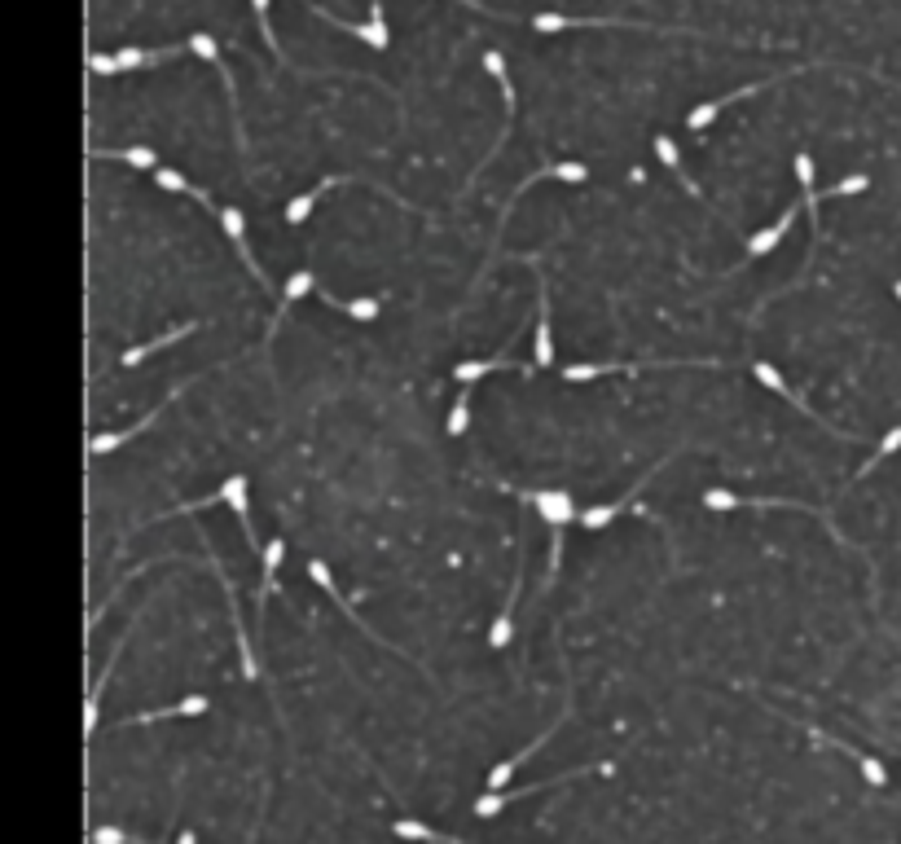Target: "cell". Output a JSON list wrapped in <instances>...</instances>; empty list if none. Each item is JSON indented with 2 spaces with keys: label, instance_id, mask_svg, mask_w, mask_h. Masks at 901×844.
Listing matches in <instances>:
<instances>
[{
  "label": "cell",
  "instance_id": "6da1fadb",
  "mask_svg": "<svg viewBox=\"0 0 901 844\" xmlns=\"http://www.w3.org/2000/svg\"><path fill=\"white\" fill-rule=\"evenodd\" d=\"M528 27L541 31V36H559V31H572V27H633V31H651V36H695V31L655 27V22H638V18H572V14H532Z\"/></svg>",
  "mask_w": 901,
  "mask_h": 844
},
{
  "label": "cell",
  "instance_id": "7a4b0ae2",
  "mask_svg": "<svg viewBox=\"0 0 901 844\" xmlns=\"http://www.w3.org/2000/svg\"><path fill=\"white\" fill-rule=\"evenodd\" d=\"M708 510H739V506H756V510H770V506H778V510H805V515H818L822 524L831 528V537L840 541V546H849V541L840 537V528L831 524V515L827 510H818V506H805V502H787V497H739V493H726V488H708L704 497H699Z\"/></svg>",
  "mask_w": 901,
  "mask_h": 844
},
{
  "label": "cell",
  "instance_id": "3957f363",
  "mask_svg": "<svg viewBox=\"0 0 901 844\" xmlns=\"http://www.w3.org/2000/svg\"><path fill=\"white\" fill-rule=\"evenodd\" d=\"M611 770H616V765L603 761V765H581V770H567V774H559V779H545V783H532V787H497V792H484L480 801H475V818H493V814H502L510 801H524V796L545 792V787H554V783L585 779V774H611Z\"/></svg>",
  "mask_w": 901,
  "mask_h": 844
},
{
  "label": "cell",
  "instance_id": "277c9868",
  "mask_svg": "<svg viewBox=\"0 0 901 844\" xmlns=\"http://www.w3.org/2000/svg\"><path fill=\"white\" fill-rule=\"evenodd\" d=\"M189 49H194L203 62H211V71H220V80H225V93H229V106H233V137H238V150L247 154V128H242L238 84H233V71L225 66V58H220V44H216V36H207V31H194V36H189Z\"/></svg>",
  "mask_w": 901,
  "mask_h": 844
},
{
  "label": "cell",
  "instance_id": "5b68a950",
  "mask_svg": "<svg viewBox=\"0 0 901 844\" xmlns=\"http://www.w3.org/2000/svg\"><path fill=\"white\" fill-rule=\"evenodd\" d=\"M800 71H809V66H792V71H778V75H770V80H756V84H743V88H734V93H726V97H713V102H704V106H695L691 115H686V128L691 132H704L713 119L721 115L726 106H734V102H743V97H756V93H765L770 84H783V80H792V75H800Z\"/></svg>",
  "mask_w": 901,
  "mask_h": 844
},
{
  "label": "cell",
  "instance_id": "8992f818",
  "mask_svg": "<svg viewBox=\"0 0 901 844\" xmlns=\"http://www.w3.org/2000/svg\"><path fill=\"white\" fill-rule=\"evenodd\" d=\"M304 5L313 9V14H321L326 22L343 27L348 36H361L365 44H370V49H387V44H392V31H387V18H383V0H370V22H343V18L330 14V9L321 5V0H304Z\"/></svg>",
  "mask_w": 901,
  "mask_h": 844
},
{
  "label": "cell",
  "instance_id": "52a82bcc",
  "mask_svg": "<svg viewBox=\"0 0 901 844\" xmlns=\"http://www.w3.org/2000/svg\"><path fill=\"white\" fill-rule=\"evenodd\" d=\"M308 581H313V585H321V590H326L330 598H335V607H339V612L348 616V620H352V625H357L361 633H370V642H378V647H383V651H396V655H405L400 647H392V642H383V633H374V629L365 625V620H361L357 612H352V598H348V594H343L339 585H335V576H330V563H321V559H308ZM405 660H409V655H405Z\"/></svg>",
  "mask_w": 901,
  "mask_h": 844
},
{
  "label": "cell",
  "instance_id": "ba28073f",
  "mask_svg": "<svg viewBox=\"0 0 901 844\" xmlns=\"http://www.w3.org/2000/svg\"><path fill=\"white\" fill-rule=\"evenodd\" d=\"M567 717H572V699H567V704H563V713L554 717L550 726H545V735H541V739H532L528 748H519V752H515V757H506L502 765H493V774H488V792H497V787H510V779H515V770H524V761H528V757H537V752L545 748V739H554V735H559V726H563Z\"/></svg>",
  "mask_w": 901,
  "mask_h": 844
},
{
  "label": "cell",
  "instance_id": "9c48e42d",
  "mask_svg": "<svg viewBox=\"0 0 901 844\" xmlns=\"http://www.w3.org/2000/svg\"><path fill=\"white\" fill-rule=\"evenodd\" d=\"M189 383H194V379H189ZM189 383H181V387H172V396H168V401H159V405H154V409H150V414H146V418H141V422H132V427H124V431H102V436H93V440H88V453H93V458H106V453H115V449H119V444H128L132 436H141V431H150V427H154V422H159V414H163V409H168V405L176 401V396H181V392H185V387H189Z\"/></svg>",
  "mask_w": 901,
  "mask_h": 844
},
{
  "label": "cell",
  "instance_id": "30bf717a",
  "mask_svg": "<svg viewBox=\"0 0 901 844\" xmlns=\"http://www.w3.org/2000/svg\"><path fill=\"white\" fill-rule=\"evenodd\" d=\"M752 374H756V383H761V387H770V392H774V396H783V401H787V405H796V409H800V414H809V418H814V422H822V414H814V409H809V401H805V396H796V392H792V387H787V379H783V374H778V370H774V365H770V361H752ZM822 427H827V431H831V436H840V440H853V436H849V431L831 427V422H822Z\"/></svg>",
  "mask_w": 901,
  "mask_h": 844
},
{
  "label": "cell",
  "instance_id": "8fae6325",
  "mask_svg": "<svg viewBox=\"0 0 901 844\" xmlns=\"http://www.w3.org/2000/svg\"><path fill=\"white\" fill-rule=\"evenodd\" d=\"M532 365H554V330H550V282L537 273V335H532Z\"/></svg>",
  "mask_w": 901,
  "mask_h": 844
},
{
  "label": "cell",
  "instance_id": "7c38bea8",
  "mask_svg": "<svg viewBox=\"0 0 901 844\" xmlns=\"http://www.w3.org/2000/svg\"><path fill=\"white\" fill-rule=\"evenodd\" d=\"M216 216H220V225H225V238L233 242V251H238V260L247 264L255 282H260L264 291L273 295V282H269V277H264V269H260V264H255V255H251V242H247V225H242V211H238V207H220Z\"/></svg>",
  "mask_w": 901,
  "mask_h": 844
},
{
  "label": "cell",
  "instance_id": "4fadbf2b",
  "mask_svg": "<svg viewBox=\"0 0 901 844\" xmlns=\"http://www.w3.org/2000/svg\"><path fill=\"white\" fill-rule=\"evenodd\" d=\"M664 462H673V453H669V458H660V462H655V466H651V471H642V480H638V484H633V488H629V493H625V497H616V502H603V506H589V510H585V515H581V524H585L589 532L607 528V524H611V519H616V515H620V510H625V506L633 502V497H638V493H642V488H647V484L655 480V475H660V471H664Z\"/></svg>",
  "mask_w": 901,
  "mask_h": 844
},
{
  "label": "cell",
  "instance_id": "5bb4252c",
  "mask_svg": "<svg viewBox=\"0 0 901 844\" xmlns=\"http://www.w3.org/2000/svg\"><path fill=\"white\" fill-rule=\"evenodd\" d=\"M515 497H528L532 510L545 519V524H572L576 519V502L572 493H563V488H537V493H515Z\"/></svg>",
  "mask_w": 901,
  "mask_h": 844
},
{
  "label": "cell",
  "instance_id": "9a60e30c",
  "mask_svg": "<svg viewBox=\"0 0 901 844\" xmlns=\"http://www.w3.org/2000/svg\"><path fill=\"white\" fill-rule=\"evenodd\" d=\"M220 497H225V506L238 515V524H242V537H247V546L260 554L264 550V541H260V532L251 528V506H247V475H229L225 484H220Z\"/></svg>",
  "mask_w": 901,
  "mask_h": 844
},
{
  "label": "cell",
  "instance_id": "2e32d148",
  "mask_svg": "<svg viewBox=\"0 0 901 844\" xmlns=\"http://www.w3.org/2000/svg\"><path fill=\"white\" fill-rule=\"evenodd\" d=\"M185 53H194V49H189V44H172V49H119L115 66H119V75H124V71H146V66H163L172 58H185Z\"/></svg>",
  "mask_w": 901,
  "mask_h": 844
},
{
  "label": "cell",
  "instance_id": "e0dca14e",
  "mask_svg": "<svg viewBox=\"0 0 901 844\" xmlns=\"http://www.w3.org/2000/svg\"><path fill=\"white\" fill-rule=\"evenodd\" d=\"M805 730H809V739L827 743V748H840L844 757H853V761H858V765H862V779H866V783H875V787H884V783H888L884 765L875 761V757H866L862 748H853V743H844V739H836V735H827V730H818V726H805Z\"/></svg>",
  "mask_w": 901,
  "mask_h": 844
},
{
  "label": "cell",
  "instance_id": "ac0fdd59",
  "mask_svg": "<svg viewBox=\"0 0 901 844\" xmlns=\"http://www.w3.org/2000/svg\"><path fill=\"white\" fill-rule=\"evenodd\" d=\"M545 176H554V181H572V185H581V181H589V168L585 163H545L541 172H532V176H524V185H519L515 194H510V203H506V211H502V220L510 216V207L524 198V190H532L537 181H545Z\"/></svg>",
  "mask_w": 901,
  "mask_h": 844
},
{
  "label": "cell",
  "instance_id": "d6986e66",
  "mask_svg": "<svg viewBox=\"0 0 901 844\" xmlns=\"http://www.w3.org/2000/svg\"><path fill=\"white\" fill-rule=\"evenodd\" d=\"M519 594H524V568L515 572V581H510V594H506L502 612H497L493 629H488V647H497V651H502L506 642H510V633H515V603H519Z\"/></svg>",
  "mask_w": 901,
  "mask_h": 844
},
{
  "label": "cell",
  "instance_id": "ffe728a7",
  "mask_svg": "<svg viewBox=\"0 0 901 844\" xmlns=\"http://www.w3.org/2000/svg\"><path fill=\"white\" fill-rule=\"evenodd\" d=\"M207 708H211V699H207V695H189V699H181V704H172V708H154V713L124 717V721H119V730H128V726H150V721H168V717H203Z\"/></svg>",
  "mask_w": 901,
  "mask_h": 844
},
{
  "label": "cell",
  "instance_id": "44dd1931",
  "mask_svg": "<svg viewBox=\"0 0 901 844\" xmlns=\"http://www.w3.org/2000/svg\"><path fill=\"white\" fill-rule=\"evenodd\" d=\"M88 159H106V163H128L137 172H154L159 168V154L150 146H124V150H110V146H88Z\"/></svg>",
  "mask_w": 901,
  "mask_h": 844
},
{
  "label": "cell",
  "instance_id": "7402d4cb",
  "mask_svg": "<svg viewBox=\"0 0 901 844\" xmlns=\"http://www.w3.org/2000/svg\"><path fill=\"white\" fill-rule=\"evenodd\" d=\"M194 330H198V321H185V326L163 330L159 339H150V343H137V348H128L124 357H119V365H141L146 357H154V352H163V348H172V343H181L185 335H194Z\"/></svg>",
  "mask_w": 901,
  "mask_h": 844
},
{
  "label": "cell",
  "instance_id": "603a6c76",
  "mask_svg": "<svg viewBox=\"0 0 901 844\" xmlns=\"http://www.w3.org/2000/svg\"><path fill=\"white\" fill-rule=\"evenodd\" d=\"M282 554H286V541L282 537L264 541V550H260V598H255V612H260V616H264V603L273 598V576H277V563H282Z\"/></svg>",
  "mask_w": 901,
  "mask_h": 844
},
{
  "label": "cell",
  "instance_id": "cb8c5ba5",
  "mask_svg": "<svg viewBox=\"0 0 901 844\" xmlns=\"http://www.w3.org/2000/svg\"><path fill=\"white\" fill-rule=\"evenodd\" d=\"M800 207H805V203H800ZM800 207H787V211H783V216L774 220L770 229L752 233V238H748V260H756V255H765V251H774L778 242H783V233L792 229V220H796V211H800Z\"/></svg>",
  "mask_w": 901,
  "mask_h": 844
},
{
  "label": "cell",
  "instance_id": "d4e9b609",
  "mask_svg": "<svg viewBox=\"0 0 901 844\" xmlns=\"http://www.w3.org/2000/svg\"><path fill=\"white\" fill-rule=\"evenodd\" d=\"M655 154H660V163H664V168H669V172L677 176V185H682L686 194H695L699 203H708V198H704V190H699V185L691 181V176H686V168H682V154H677L673 137H655ZM708 207H713V203H708Z\"/></svg>",
  "mask_w": 901,
  "mask_h": 844
},
{
  "label": "cell",
  "instance_id": "484cf974",
  "mask_svg": "<svg viewBox=\"0 0 901 844\" xmlns=\"http://www.w3.org/2000/svg\"><path fill=\"white\" fill-rule=\"evenodd\" d=\"M497 370H524V374H532V365H519V361H510V357H488V361H458V370H453V379H458V383H475V379H484V374H497Z\"/></svg>",
  "mask_w": 901,
  "mask_h": 844
},
{
  "label": "cell",
  "instance_id": "4316f807",
  "mask_svg": "<svg viewBox=\"0 0 901 844\" xmlns=\"http://www.w3.org/2000/svg\"><path fill=\"white\" fill-rule=\"evenodd\" d=\"M317 295L326 299L330 308H339V313H348L352 321H374L378 313H383V299H374V295H365V299H339V295H330L326 286H317Z\"/></svg>",
  "mask_w": 901,
  "mask_h": 844
},
{
  "label": "cell",
  "instance_id": "83f0119b",
  "mask_svg": "<svg viewBox=\"0 0 901 844\" xmlns=\"http://www.w3.org/2000/svg\"><path fill=\"white\" fill-rule=\"evenodd\" d=\"M343 181H361V176H326V181H321L317 190H308V194L291 198V207H286V220H291V225H304V220H308V211L317 207V198L326 194V190H335V185H343Z\"/></svg>",
  "mask_w": 901,
  "mask_h": 844
},
{
  "label": "cell",
  "instance_id": "f1b7e54d",
  "mask_svg": "<svg viewBox=\"0 0 901 844\" xmlns=\"http://www.w3.org/2000/svg\"><path fill=\"white\" fill-rule=\"evenodd\" d=\"M317 286H321V282H317V277L308 273V269H299V273L286 277V291H282V308H277V321H282L286 313H291V308H295V304H299V299H304L308 291H317ZM277 321H273V330H277ZM273 330H269V339H273Z\"/></svg>",
  "mask_w": 901,
  "mask_h": 844
},
{
  "label": "cell",
  "instance_id": "f546056e",
  "mask_svg": "<svg viewBox=\"0 0 901 844\" xmlns=\"http://www.w3.org/2000/svg\"><path fill=\"white\" fill-rule=\"evenodd\" d=\"M484 71L497 80V88H502V102H506V128H510V119H515V84H510V71H506V58L497 49H488L484 53Z\"/></svg>",
  "mask_w": 901,
  "mask_h": 844
},
{
  "label": "cell",
  "instance_id": "4dcf8cb0",
  "mask_svg": "<svg viewBox=\"0 0 901 844\" xmlns=\"http://www.w3.org/2000/svg\"><path fill=\"white\" fill-rule=\"evenodd\" d=\"M251 9H255V22H260L264 44H269V53H273L277 62H286V71H299V66H295V62L282 53V44H277V31H273V22H269V0H251Z\"/></svg>",
  "mask_w": 901,
  "mask_h": 844
},
{
  "label": "cell",
  "instance_id": "1f68e13d",
  "mask_svg": "<svg viewBox=\"0 0 901 844\" xmlns=\"http://www.w3.org/2000/svg\"><path fill=\"white\" fill-rule=\"evenodd\" d=\"M897 449H901V422H897V427H893V431H888V436L880 440V449H875V458H866V462L858 466V475H853V480H849V484H858V480H866V475H871V471H875V466H880L884 458H893V453H897Z\"/></svg>",
  "mask_w": 901,
  "mask_h": 844
},
{
  "label": "cell",
  "instance_id": "d6a6232c",
  "mask_svg": "<svg viewBox=\"0 0 901 844\" xmlns=\"http://www.w3.org/2000/svg\"><path fill=\"white\" fill-rule=\"evenodd\" d=\"M392 831L400 840H436V844H453V836H444V831L427 827V823H414V818H396Z\"/></svg>",
  "mask_w": 901,
  "mask_h": 844
},
{
  "label": "cell",
  "instance_id": "836d02e7",
  "mask_svg": "<svg viewBox=\"0 0 901 844\" xmlns=\"http://www.w3.org/2000/svg\"><path fill=\"white\" fill-rule=\"evenodd\" d=\"M444 427H449V436H462V431L471 427V383H462V392H458V401H453Z\"/></svg>",
  "mask_w": 901,
  "mask_h": 844
},
{
  "label": "cell",
  "instance_id": "e575fe53",
  "mask_svg": "<svg viewBox=\"0 0 901 844\" xmlns=\"http://www.w3.org/2000/svg\"><path fill=\"white\" fill-rule=\"evenodd\" d=\"M866 185H871V176L853 172V176H844V181H836V185H831V190H822V198H853V194H862Z\"/></svg>",
  "mask_w": 901,
  "mask_h": 844
},
{
  "label": "cell",
  "instance_id": "d590c367",
  "mask_svg": "<svg viewBox=\"0 0 901 844\" xmlns=\"http://www.w3.org/2000/svg\"><path fill=\"white\" fill-rule=\"evenodd\" d=\"M559 563H563V524H550V568H545V590H550L554 576H559Z\"/></svg>",
  "mask_w": 901,
  "mask_h": 844
},
{
  "label": "cell",
  "instance_id": "8d00e7d4",
  "mask_svg": "<svg viewBox=\"0 0 901 844\" xmlns=\"http://www.w3.org/2000/svg\"><path fill=\"white\" fill-rule=\"evenodd\" d=\"M154 181H159L163 190H176V194H189V190H194V181H189L185 172H176V168H159V172H154Z\"/></svg>",
  "mask_w": 901,
  "mask_h": 844
},
{
  "label": "cell",
  "instance_id": "74e56055",
  "mask_svg": "<svg viewBox=\"0 0 901 844\" xmlns=\"http://www.w3.org/2000/svg\"><path fill=\"white\" fill-rule=\"evenodd\" d=\"M93 840H97V844H128V831H119V827H97V831H93Z\"/></svg>",
  "mask_w": 901,
  "mask_h": 844
},
{
  "label": "cell",
  "instance_id": "f35d334b",
  "mask_svg": "<svg viewBox=\"0 0 901 844\" xmlns=\"http://www.w3.org/2000/svg\"><path fill=\"white\" fill-rule=\"evenodd\" d=\"M453 5H466V9H475V14H488V18H497V9H488L484 0H453Z\"/></svg>",
  "mask_w": 901,
  "mask_h": 844
},
{
  "label": "cell",
  "instance_id": "ab89813d",
  "mask_svg": "<svg viewBox=\"0 0 901 844\" xmlns=\"http://www.w3.org/2000/svg\"><path fill=\"white\" fill-rule=\"evenodd\" d=\"M893 295H897V299H901V282H893Z\"/></svg>",
  "mask_w": 901,
  "mask_h": 844
}]
</instances>
